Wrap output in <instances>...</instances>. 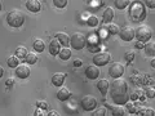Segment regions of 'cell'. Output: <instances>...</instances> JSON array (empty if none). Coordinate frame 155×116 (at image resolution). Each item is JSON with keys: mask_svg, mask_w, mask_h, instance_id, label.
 Here are the masks:
<instances>
[{"mask_svg": "<svg viewBox=\"0 0 155 116\" xmlns=\"http://www.w3.org/2000/svg\"><path fill=\"white\" fill-rule=\"evenodd\" d=\"M81 65H83L81 60H75V61H74V66H75V67H80Z\"/></svg>", "mask_w": 155, "mask_h": 116, "instance_id": "obj_42", "label": "cell"}, {"mask_svg": "<svg viewBox=\"0 0 155 116\" xmlns=\"http://www.w3.org/2000/svg\"><path fill=\"white\" fill-rule=\"evenodd\" d=\"M7 23L14 28L21 27L25 23V14H23L22 11H19V9H12L7 14Z\"/></svg>", "mask_w": 155, "mask_h": 116, "instance_id": "obj_2", "label": "cell"}, {"mask_svg": "<svg viewBox=\"0 0 155 116\" xmlns=\"http://www.w3.org/2000/svg\"><path fill=\"white\" fill-rule=\"evenodd\" d=\"M32 48L34 50H35L36 53H41L45 50V43L44 40H41V39H35L32 43Z\"/></svg>", "mask_w": 155, "mask_h": 116, "instance_id": "obj_20", "label": "cell"}, {"mask_svg": "<svg viewBox=\"0 0 155 116\" xmlns=\"http://www.w3.org/2000/svg\"><path fill=\"white\" fill-rule=\"evenodd\" d=\"M36 107H40V108H43V110H48V103L45 102V101H38L36 102Z\"/></svg>", "mask_w": 155, "mask_h": 116, "instance_id": "obj_36", "label": "cell"}, {"mask_svg": "<svg viewBox=\"0 0 155 116\" xmlns=\"http://www.w3.org/2000/svg\"><path fill=\"white\" fill-rule=\"evenodd\" d=\"M96 86H97V89L101 92V94L106 95L109 92V88H110V83L107 79H101V80H98V83H97Z\"/></svg>", "mask_w": 155, "mask_h": 116, "instance_id": "obj_17", "label": "cell"}, {"mask_svg": "<svg viewBox=\"0 0 155 116\" xmlns=\"http://www.w3.org/2000/svg\"><path fill=\"white\" fill-rule=\"evenodd\" d=\"M145 5L150 9H154L155 8V0H145Z\"/></svg>", "mask_w": 155, "mask_h": 116, "instance_id": "obj_39", "label": "cell"}, {"mask_svg": "<svg viewBox=\"0 0 155 116\" xmlns=\"http://www.w3.org/2000/svg\"><path fill=\"white\" fill-rule=\"evenodd\" d=\"M124 106L127 107V111H128L129 114H137V111H138V110L136 108V103H133V101H130V99H129Z\"/></svg>", "mask_w": 155, "mask_h": 116, "instance_id": "obj_29", "label": "cell"}, {"mask_svg": "<svg viewBox=\"0 0 155 116\" xmlns=\"http://www.w3.org/2000/svg\"><path fill=\"white\" fill-rule=\"evenodd\" d=\"M150 65H151L153 69H155V57H154L153 60H151V62H150Z\"/></svg>", "mask_w": 155, "mask_h": 116, "instance_id": "obj_44", "label": "cell"}, {"mask_svg": "<svg viewBox=\"0 0 155 116\" xmlns=\"http://www.w3.org/2000/svg\"><path fill=\"white\" fill-rule=\"evenodd\" d=\"M113 115H125V111L122 107H113Z\"/></svg>", "mask_w": 155, "mask_h": 116, "instance_id": "obj_35", "label": "cell"}, {"mask_svg": "<svg viewBox=\"0 0 155 116\" xmlns=\"http://www.w3.org/2000/svg\"><path fill=\"white\" fill-rule=\"evenodd\" d=\"M27 53H28V50H27L26 47H18L16 49V52H14V54H16L19 60H25V57L27 56Z\"/></svg>", "mask_w": 155, "mask_h": 116, "instance_id": "obj_26", "label": "cell"}, {"mask_svg": "<svg viewBox=\"0 0 155 116\" xmlns=\"http://www.w3.org/2000/svg\"><path fill=\"white\" fill-rule=\"evenodd\" d=\"M129 16L133 21H141L145 18V3L136 0L129 4Z\"/></svg>", "mask_w": 155, "mask_h": 116, "instance_id": "obj_3", "label": "cell"}, {"mask_svg": "<svg viewBox=\"0 0 155 116\" xmlns=\"http://www.w3.org/2000/svg\"><path fill=\"white\" fill-rule=\"evenodd\" d=\"M153 35H154L153 28L150 26H147V25H140L134 30V37L137 39V40L142 41V43L150 41V39L153 37Z\"/></svg>", "mask_w": 155, "mask_h": 116, "instance_id": "obj_4", "label": "cell"}, {"mask_svg": "<svg viewBox=\"0 0 155 116\" xmlns=\"http://www.w3.org/2000/svg\"><path fill=\"white\" fill-rule=\"evenodd\" d=\"M61 43L57 40V39H53V40H51L49 43V45H48V50H49V53L52 56H58V53H60L61 50Z\"/></svg>", "mask_w": 155, "mask_h": 116, "instance_id": "obj_15", "label": "cell"}, {"mask_svg": "<svg viewBox=\"0 0 155 116\" xmlns=\"http://www.w3.org/2000/svg\"><path fill=\"white\" fill-rule=\"evenodd\" d=\"M129 99H130V101H133V102H136V101H138V99H140V94H138V92H137V90H134L133 93L129 95Z\"/></svg>", "mask_w": 155, "mask_h": 116, "instance_id": "obj_38", "label": "cell"}, {"mask_svg": "<svg viewBox=\"0 0 155 116\" xmlns=\"http://www.w3.org/2000/svg\"><path fill=\"white\" fill-rule=\"evenodd\" d=\"M137 114L138 115H151V116H154L155 115V111L153 108H140L137 111Z\"/></svg>", "mask_w": 155, "mask_h": 116, "instance_id": "obj_32", "label": "cell"}, {"mask_svg": "<svg viewBox=\"0 0 155 116\" xmlns=\"http://www.w3.org/2000/svg\"><path fill=\"white\" fill-rule=\"evenodd\" d=\"M58 57H60L62 61L70 60V58H71V49L69 47H62L60 53H58Z\"/></svg>", "mask_w": 155, "mask_h": 116, "instance_id": "obj_22", "label": "cell"}, {"mask_svg": "<svg viewBox=\"0 0 155 116\" xmlns=\"http://www.w3.org/2000/svg\"><path fill=\"white\" fill-rule=\"evenodd\" d=\"M65 79H66V74H64V72H56L52 76V84L54 86H62L65 83Z\"/></svg>", "mask_w": 155, "mask_h": 116, "instance_id": "obj_16", "label": "cell"}, {"mask_svg": "<svg viewBox=\"0 0 155 116\" xmlns=\"http://www.w3.org/2000/svg\"><path fill=\"white\" fill-rule=\"evenodd\" d=\"M114 16H115V12H114V9L111 8V7L106 8L105 11H104V14H102V21H104L105 23H109V22H111V21H113Z\"/></svg>", "mask_w": 155, "mask_h": 116, "instance_id": "obj_19", "label": "cell"}, {"mask_svg": "<svg viewBox=\"0 0 155 116\" xmlns=\"http://www.w3.org/2000/svg\"><path fill=\"white\" fill-rule=\"evenodd\" d=\"M30 74H31V70L26 63H23V65L19 63L16 69H14V75H16L18 79L25 80V79H27V77L30 76Z\"/></svg>", "mask_w": 155, "mask_h": 116, "instance_id": "obj_9", "label": "cell"}, {"mask_svg": "<svg viewBox=\"0 0 155 116\" xmlns=\"http://www.w3.org/2000/svg\"><path fill=\"white\" fill-rule=\"evenodd\" d=\"M143 45H145V43L140 41V40H137L134 43V48H136V49H143Z\"/></svg>", "mask_w": 155, "mask_h": 116, "instance_id": "obj_40", "label": "cell"}, {"mask_svg": "<svg viewBox=\"0 0 155 116\" xmlns=\"http://www.w3.org/2000/svg\"><path fill=\"white\" fill-rule=\"evenodd\" d=\"M101 75V71H100V67L93 65H89L88 67L85 69V76L88 77L89 80H96L98 79V76Z\"/></svg>", "mask_w": 155, "mask_h": 116, "instance_id": "obj_11", "label": "cell"}, {"mask_svg": "<svg viewBox=\"0 0 155 116\" xmlns=\"http://www.w3.org/2000/svg\"><path fill=\"white\" fill-rule=\"evenodd\" d=\"M71 97V92L69 88H65V86H61L60 89L57 92V99L61 101V102H66V101H69Z\"/></svg>", "mask_w": 155, "mask_h": 116, "instance_id": "obj_13", "label": "cell"}, {"mask_svg": "<svg viewBox=\"0 0 155 116\" xmlns=\"http://www.w3.org/2000/svg\"><path fill=\"white\" fill-rule=\"evenodd\" d=\"M92 61H93V63L98 67L106 66L111 61V54L109 52H97V53H94Z\"/></svg>", "mask_w": 155, "mask_h": 116, "instance_id": "obj_7", "label": "cell"}, {"mask_svg": "<svg viewBox=\"0 0 155 116\" xmlns=\"http://www.w3.org/2000/svg\"><path fill=\"white\" fill-rule=\"evenodd\" d=\"M114 4H115V8H118V9H120V11H123V9L129 7L130 2H129V0H115Z\"/></svg>", "mask_w": 155, "mask_h": 116, "instance_id": "obj_28", "label": "cell"}, {"mask_svg": "<svg viewBox=\"0 0 155 116\" xmlns=\"http://www.w3.org/2000/svg\"><path fill=\"white\" fill-rule=\"evenodd\" d=\"M106 114H107V111H106V108H105V107H100V108H97V110H94V112H93V115H94V116H105Z\"/></svg>", "mask_w": 155, "mask_h": 116, "instance_id": "obj_34", "label": "cell"}, {"mask_svg": "<svg viewBox=\"0 0 155 116\" xmlns=\"http://www.w3.org/2000/svg\"><path fill=\"white\" fill-rule=\"evenodd\" d=\"M47 115L48 116H53V115H60V112H58V111H49V112H47Z\"/></svg>", "mask_w": 155, "mask_h": 116, "instance_id": "obj_43", "label": "cell"}, {"mask_svg": "<svg viewBox=\"0 0 155 116\" xmlns=\"http://www.w3.org/2000/svg\"><path fill=\"white\" fill-rule=\"evenodd\" d=\"M53 4H54L56 8L64 9V8L67 7V4H69V0H53Z\"/></svg>", "mask_w": 155, "mask_h": 116, "instance_id": "obj_30", "label": "cell"}, {"mask_svg": "<svg viewBox=\"0 0 155 116\" xmlns=\"http://www.w3.org/2000/svg\"><path fill=\"white\" fill-rule=\"evenodd\" d=\"M134 56H136V54H134V52H133V50H128V52L124 54V60L127 61L128 63H130V62L134 60Z\"/></svg>", "mask_w": 155, "mask_h": 116, "instance_id": "obj_33", "label": "cell"}, {"mask_svg": "<svg viewBox=\"0 0 155 116\" xmlns=\"http://www.w3.org/2000/svg\"><path fill=\"white\" fill-rule=\"evenodd\" d=\"M109 90L110 98L115 105L124 106L129 101V85L123 77H115L110 83Z\"/></svg>", "mask_w": 155, "mask_h": 116, "instance_id": "obj_1", "label": "cell"}, {"mask_svg": "<svg viewBox=\"0 0 155 116\" xmlns=\"http://www.w3.org/2000/svg\"><path fill=\"white\" fill-rule=\"evenodd\" d=\"M70 45L72 49L75 50H81L87 45V36L83 32H75L72 34L70 37Z\"/></svg>", "mask_w": 155, "mask_h": 116, "instance_id": "obj_5", "label": "cell"}, {"mask_svg": "<svg viewBox=\"0 0 155 116\" xmlns=\"http://www.w3.org/2000/svg\"><path fill=\"white\" fill-rule=\"evenodd\" d=\"M7 65H8V67H11V69H16V67L19 65V58H18L16 54H14V56H11V57H8Z\"/></svg>", "mask_w": 155, "mask_h": 116, "instance_id": "obj_23", "label": "cell"}, {"mask_svg": "<svg viewBox=\"0 0 155 116\" xmlns=\"http://www.w3.org/2000/svg\"><path fill=\"white\" fill-rule=\"evenodd\" d=\"M3 75H4V69H3L2 66H0V79L3 77Z\"/></svg>", "mask_w": 155, "mask_h": 116, "instance_id": "obj_45", "label": "cell"}, {"mask_svg": "<svg viewBox=\"0 0 155 116\" xmlns=\"http://www.w3.org/2000/svg\"><path fill=\"white\" fill-rule=\"evenodd\" d=\"M25 62H26L27 65H35L36 62H38V56H36V53L28 52L27 56L25 57Z\"/></svg>", "mask_w": 155, "mask_h": 116, "instance_id": "obj_24", "label": "cell"}, {"mask_svg": "<svg viewBox=\"0 0 155 116\" xmlns=\"http://www.w3.org/2000/svg\"><path fill=\"white\" fill-rule=\"evenodd\" d=\"M97 105H98V102H97V99L94 98L93 95L91 94H87L84 95L83 98L80 99V106L81 108H83L84 111H94L97 108Z\"/></svg>", "mask_w": 155, "mask_h": 116, "instance_id": "obj_6", "label": "cell"}, {"mask_svg": "<svg viewBox=\"0 0 155 116\" xmlns=\"http://www.w3.org/2000/svg\"><path fill=\"white\" fill-rule=\"evenodd\" d=\"M85 47H88V50L92 52V53L100 52V43H98V39H97L96 36L89 37L88 40H87V45H85Z\"/></svg>", "mask_w": 155, "mask_h": 116, "instance_id": "obj_14", "label": "cell"}, {"mask_svg": "<svg viewBox=\"0 0 155 116\" xmlns=\"http://www.w3.org/2000/svg\"><path fill=\"white\" fill-rule=\"evenodd\" d=\"M85 23L88 26H91V27H96V26L100 25V19H98V17H97V16H94V14H91V16L87 18Z\"/></svg>", "mask_w": 155, "mask_h": 116, "instance_id": "obj_25", "label": "cell"}, {"mask_svg": "<svg viewBox=\"0 0 155 116\" xmlns=\"http://www.w3.org/2000/svg\"><path fill=\"white\" fill-rule=\"evenodd\" d=\"M3 11V3H2V0H0V12Z\"/></svg>", "mask_w": 155, "mask_h": 116, "instance_id": "obj_46", "label": "cell"}, {"mask_svg": "<svg viewBox=\"0 0 155 116\" xmlns=\"http://www.w3.org/2000/svg\"><path fill=\"white\" fill-rule=\"evenodd\" d=\"M56 39L61 43L62 47H69V45H70V36L67 35L66 32H62V31L57 32V34H56Z\"/></svg>", "mask_w": 155, "mask_h": 116, "instance_id": "obj_18", "label": "cell"}, {"mask_svg": "<svg viewBox=\"0 0 155 116\" xmlns=\"http://www.w3.org/2000/svg\"><path fill=\"white\" fill-rule=\"evenodd\" d=\"M143 50L146 53V56L155 57V41H147L143 45Z\"/></svg>", "mask_w": 155, "mask_h": 116, "instance_id": "obj_21", "label": "cell"}, {"mask_svg": "<svg viewBox=\"0 0 155 116\" xmlns=\"http://www.w3.org/2000/svg\"><path fill=\"white\" fill-rule=\"evenodd\" d=\"M26 8L31 13H38L41 11V3L40 0H26Z\"/></svg>", "mask_w": 155, "mask_h": 116, "instance_id": "obj_12", "label": "cell"}, {"mask_svg": "<svg viewBox=\"0 0 155 116\" xmlns=\"http://www.w3.org/2000/svg\"><path fill=\"white\" fill-rule=\"evenodd\" d=\"M14 83H16V81H14L13 77H9V79H7V80H5V85H7V86H9V88H11V86H13V85H14Z\"/></svg>", "mask_w": 155, "mask_h": 116, "instance_id": "obj_41", "label": "cell"}, {"mask_svg": "<svg viewBox=\"0 0 155 116\" xmlns=\"http://www.w3.org/2000/svg\"><path fill=\"white\" fill-rule=\"evenodd\" d=\"M34 115H35V116H45V115H47V111L43 110V108H40V107H38V108L35 110V112H34Z\"/></svg>", "mask_w": 155, "mask_h": 116, "instance_id": "obj_37", "label": "cell"}, {"mask_svg": "<svg viewBox=\"0 0 155 116\" xmlns=\"http://www.w3.org/2000/svg\"><path fill=\"white\" fill-rule=\"evenodd\" d=\"M119 36L123 41H132L134 39V28L132 26H124L119 30Z\"/></svg>", "mask_w": 155, "mask_h": 116, "instance_id": "obj_10", "label": "cell"}, {"mask_svg": "<svg viewBox=\"0 0 155 116\" xmlns=\"http://www.w3.org/2000/svg\"><path fill=\"white\" fill-rule=\"evenodd\" d=\"M106 30H107L110 35H116V34H119V26L113 22H109L107 26H106Z\"/></svg>", "mask_w": 155, "mask_h": 116, "instance_id": "obj_27", "label": "cell"}, {"mask_svg": "<svg viewBox=\"0 0 155 116\" xmlns=\"http://www.w3.org/2000/svg\"><path fill=\"white\" fill-rule=\"evenodd\" d=\"M145 95H146V98H150V99H153L155 98V88H151V86H147L146 89H145Z\"/></svg>", "mask_w": 155, "mask_h": 116, "instance_id": "obj_31", "label": "cell"}, {"mask_svg": "<svg viewBox=\"0 0 155 116\" xmlns=\"http://www.w3.org/2000/svg\"><path fill=\"white\" fill-rule=\"evenodd\" d=\"M124 71H125V69L120 62H113L109 67V75L113 77V79H115V77H122L124 75Z\"/></svg>", "mask_w": 155, "mask_h": 116, "instance_id": "obj_8", "label": "cell"}]
</instances>
